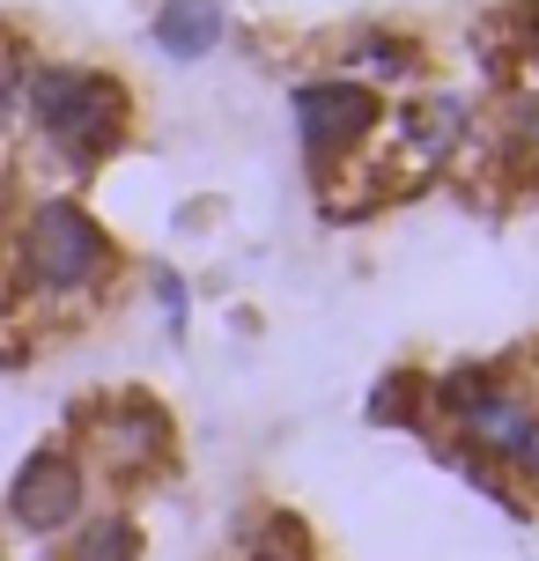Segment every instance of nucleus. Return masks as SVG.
<instances>
[{"instance_id": "obj_5", "label": "nucleus", "mask_w": 539, "mask_h": 561, "mask_svg": "<svg viewBox=\"0 0 539 561\" xmlns=\"http://www.w3.org/2000/svg\"><path fill=\"white\" fill-rule=\"evenodd\" d=\"M163 450H171V421L156 399H104L96 414L82 421V466H104V473L134 480L148 466H163Z\"/></svg>"}, {"instance_id": "obj_13", "label": "nucleus", "mask_w": 539, "mask_h": 561, "mask_svg": "<svg viewBox=\"0 0 539 561\" xmlns=\"http://www.w3.org/2000/svg\"><path fill=\"white\" fill-rule=\"evenodd\" d=\"M252 561H303V547H296V539H288V547H259Z\"/></svg>"}, {"instance_id": "obj_2", "label": "nucleus", "mask_w": 539, "mask_h": 561, "mask_svg": "<svg viewBox=\"0 0 539 561\" xmlns=\"http://www.w3.org/2000/svg\"><path fill=\"white\" fill-rule=\"evenodd\" d=\"M15 112L30 118V134L45 140L67 170H96L126 140V89L104 67H74V59L30 67Z\"/></svg>"}, {"instance_id": "obj_7", "label": "nucleus", "mask_w": 539, "mask_h": 561, "mask_svg": "<svg viewBox=\"0 0 539 561\" xmlns=\"http://www.w3.org/2000/svg\"><path fill=\"white\" fill-rule=\"evenodd\" d=\"M399 134L414 140V156L444 163L458 140H466V96H422V104H406L399 112Z\"/></svg>"}, {"instance_id": "obj_8", "label": "nucleus", "mask_w": 539, "mask_h": 561, "mask_svg": "<svg viewBox=\"0 0 539 561\" xmlns=\"http://www.w3.org/2000/svg\"><path fill=\"white\" fill-rule=\"evenodd\" d=\"M67 561H141V525L126 510H96L67 533Z\"/></svg>"}, {"instance_id": "obj_1", "label": "nucleus", "mask_w": 539, "mask_h": 561, "mask_svg": "<svg viewBox=\"0 0 539 561\" xmlns=\"http://www.w3.org/2000/svg\"><path fill=\"white\" fill-rule=\"evenodd\" d=\"M8 266H15V296H23V304H37V310H82L89 296H104L118 252H112L104 222L89 215L82 199L45 193V199H30V207H23Z\"/></svg>"}, {"instance_id": "obj_10", "label": "nucleus", "mask_w": 539, "mask_h": 561, "mask_svg": "<svg viewBox=\"0 0 539 561\" xmlns=\"http://www.w3.org/2000/svg\"><path fill=\"white\" fill-rule=\"evenodd\" d=\"M23 53H15V45H8V37H0V118H15V96H23Z\"/></svg>"}, {"instance_id": "obj_9", "label": "nucleus", "mask_w": 539, "mask_h": 561, "mask_svg": "<svg viewBox=\"0 0 539 561\" xmlns=\"http://www.w3.org/2000/svg\"><path fill=\"white\" fill-rule=\"evenodd\" d=\"M148 288H156V310H163V325H171V333H185V280H177L171 266H156V274H148Z\"/></svg>"}, {"instance_id": "obj_4", "label": "nucleus", "mask_w": 539, "mask_h": 561, "mask_svg": "<svg viewBox=\"0 0 539 561\" xmlns=\"http://www.w3.org/2000/svg\"><path fill=\"white\" fill-rule=\"evenodd\" d=\"M377 89H363V82H303L296 89V134H303V156H311V170L318 178H333V170L363 148L369 134H377Z\"/></svg>"}, {"instance_id": "obj_6", "label": "nucleus", "mask_w": 539, "mask_h": 561, "mask_svg": "<svg viewBox=\"0 0 539 561\" xmlns=\"http://www.w3.org/2000/svg\"><path fill=\"white\" fill-rule=\"evenodd\" d=\"M222 30H229L222 0H163L156 23H148V37H156L163 59H207L215 45H222Z\"/></svg>"}, {"instance_id": "obj_12", "label": "nucleus", "mask_w": 539, "mask_h": 561, "mask_svg": "<svg viewBox=\"0 0 539 561\" xmlns=\"http://www.w3.org/2000/svg\"><path fill=\"white\" fill-rule=\"evenodd\" d=\"M517 156H525V163L539 170V96L525 104V112H517Z\"/></svg>"}, {"instance_id": "obj_3", "label": "nucleus", "mask_w": 539, "mask_h": 561, "mask_svg": "<svg viewBox=\"0 0 539 561\" xmlns=\"http://www.w3.org/2000/svg\"><path fill=\"white\" fill-rule=\"evenodd\" d=\"M89 517V466L67 444H37L8 480V525L30 539H53L74 533Z\"/></svg>"}, {"instance_id": "obj_11", "label": "nucleus", "mask_w": 539, "mask_h": 561, "mask_svg": "<svg viewBox=\"0 0 539 561\" xmlns=\"http://www.w3.org/2000/svg\"><path fill=\"white\" fill-rule=\"evenodd\" d=\"M511 473H517V480H525V488H532V495H539V421H532V428H525V444L511 450Z\"/></svg>"}]
</instances>
